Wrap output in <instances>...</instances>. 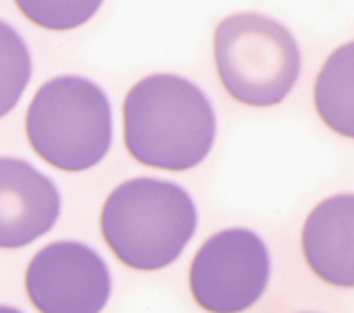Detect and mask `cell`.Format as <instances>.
<instances>
[{"label": "cell", "mask_w": 354, "mask_h": 313, "mask_svg": "<svg viewBox=\"0 0 354 313\" xmlns=\"http://www.w3.org/2000/svg\"><path fill=\"white\" fill-rule=\"evenodd\" d=\"M215 65L225 91L239 104L272 107L296 87L300 47L277 21L257 12H237L215 28Z\"/></svg>", "instance_id": "4"}, {"label": "cell", "mask_w": 354, "mask_h": 313, "mask_svg": "<svg viewBox=\"0 0 354 313\" xmlns=\"http://www.w3.org/2000/svg\"><path fill=\"white\" fill-rule=\"evenodd\" d=\"M272 259L263 238L249 229H227L203 243L191 265V293L213 313L245 312L266 293Z\"/></svg>", "instance_id": "5"}, {"label": "cell", "mask_w": 354, "mask_h": 313, "mask_svg": "<svg viewBox=\"0 0 354 313\" xmlns=\"http://www.w3.org/2000/svg\"><path fill=\"white\" fill-rule=\"evenodd\" d=\"M196 207L176 182L134 178L104 202L102 235L130 269L156 271L176 261L196 233Z\"/></svg>", "instance_id": "2"}, {"label": "cell", "mask_w": 354, "mask_h": 313, "mask_svg": "<svg viewBox=\"0 0 354 313\" xmlns=\"http://www.w3.org/2000/svg\"><path fill=\"white\" fill-rule=\"evenodd\" d=\"M353 71L354 45L346 43L328 57L314 87V104L322 122L344 137L354 135Z\"/></svg>", "instance_id": "9"}, {"label": "cell", "mask_w": 354, "mask_h": 313, "mask_svg": "<svg viewBox=\"0 0 354 313\" xmlns=\"http://www.w3.org/2000/svg\"><path fill=\"white\" fill-rule=\"evenodd\" d=\"M215 109L192 81L156 73L124 99V142L136 162L168 172L196 168L213 150Z\"/></svg>", "instance_id": "1"}, {"label": "cell", "mask_w": 354, "mask_h": 313, "mask_svg": "<svg viewBox=\"0 0 354 313\" xmlns=\"http://www.w3.org/2000/svg\"><path fill=\"white\" fill-rule=\"evenodd\" d=\"M32 75V61L25 39L8 23L0 21V117L21 102Z\"/></svg>", "instance_id": "10"}, {"label": "cell", "mask_w": 354, "mask_h": 313, "mask_svg": "<svg viewBox=\"0 0 354 313\" xmlns=\"http://www.w3.org/2000/svg\"><path fill=\"white\" fill-rule=\"evenodd\" d=\"M28 144L57 170L97 166L111 146V105L106 91L80 75H61L39 87L25 120Z\"/></svg>", "instance_id": "3"}, {"label": "cell", "mask_w": 354, "mask_h": 313, "mask_svg": "<svg viewBox=\"0 0 354 313\" xmlns=\"http://www.w3.org/2000/svg\"><path fill=\"white\" fill-rule=\"evenodd\" d=\"M32 25L47 30H71L89 23L104 0H15Z\"/></svg>", "instance_id": "11"}, {"label": "cell", "mask_w": 354, "mask_h": 313, "mask_svg": "<svg viewBox=\"0 0 354 313\" xmlns=\"http://www.w3.org/2000/svg\"><path fill=\"white\" fill-rule=\"evenodd\" d=\"M301 251L308 267L330 285H354V196L322 200L304 222Z\"/></svg>", "instance_id": "8"}, {"label": "cell", "mask_w": 354, "mask_h": 313, "mask_svg": "<svg viewBox=\"0 0 354 313\" xmlns=\"http://www.w3.org/2000/svg\"><path fill=\"white\" fill-rule=\"evenodd\" d=\"M61 214L55 182L21 158H0V249H21L45 236Z\"/></svg>", "instance_id": "7"}, {"label": "cell", "mask_w": 354, "mask_h": 313, "mask_svg": "<svg viewBox=\"0 0 354 313\" xmlns=\"http://www.w3.org/2000/svg\"><path fill=\"white\" fill-rule=\"evenodd\" d=\"M25 287L41 313H97L111 295V275L91 247L57 240L30 259Z\"/></svg>", "instance_id": "6"}]
</instances>
